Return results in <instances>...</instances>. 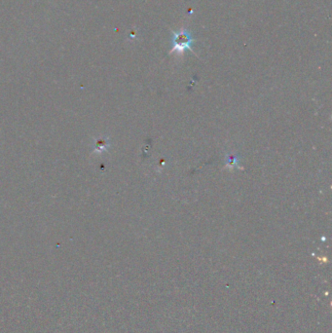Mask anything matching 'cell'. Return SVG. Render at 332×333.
I'll list each match as a JSON object with an SVG mask.
<instances>
[{
    "label": "cell",
    "mask_w": 332,
    "mask_h": 333,
    "mask_svg": "<svg viewBox=\"0 0 332 333\" xmlns=\"http://www.w3.org/2000/svg\"><path fill=\"white\" fill-rule=\"evenodd\" d=\"M192 38L190 34L186 31H181L175 33L174 36V51L178 52H183L186 49L191 50V45H192Z\"/></svg>",
    "instance_id": "obj_1"
}]
</instances>
